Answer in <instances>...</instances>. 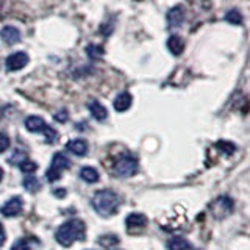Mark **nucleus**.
<instances>
[{
  "mask_svg": "<svg viewBox=\"0 0 250 250\" xmlns=\"http://www.w3.org/2000/svg\"><path fill=\"white\" fill-rule=\"evenodd\" d=\"M225 21L233 23V25H241L242 23V16L238 10H230L229 13L225 14Z\"/></svg>",
  "mask_w": 250,
  "mask_h": 250,
  "instance_id": "21",
  "label": "nucleus"
},
{
  "mask_svg": "<svg viewBox=\"0 0 250 250\" xmlns=\"http://www.w3.org/2000/svg\"><path fill=\"white\" fill-rule=\"evenodd\" d=\"M70 167V161L69 158H66L62 153H57L53 156V160H52V164H50V167L47 169L45 172V177L49 182H57V180L61 178V174H62V170Z\"/></svg>",
  "mask_w": 250,
  "mask_h": 250,
  "instance_id": "4",
  "label": "nucleus"
},
{
  "mask_svg": "<svg viewBox=\"0 0 250 250\" xmlns=\"http://www.w3.org/2000/svg\"><path fill=\"white\" fill-rule=\"evenodd\" d=\"M138 160L131 155H124L121 158H117L114 163V174L121 178H128L131 175H135L138 172Z\"/></svg>",
  "mask_w": 250,
  "mask_h": 250,
  "instance_id": "3",
  "label": "nucleus"
},
{
  "mask_svg": "<svg viewBox=\"0 0 250 250\" xmlns=\"http://www.w3.org/2000/svg\"><path fill=\"white\" fill-rule=\"evenodd\" d=\"M31 247V239L28 238H22V239H18L11 246V250H30Z\"/></svg>",
  "mask_w": 250,
  "mask_h": 250,
  "instance_id": "22",
  "label": "nucleus"
},
{
  "mask_svg": "<svg viewBox=\"0 0 250 250\" xmlns=\"http://www.w3.org/2000/svg\"><path fill=\"white\" fill-rule=\"evenodd\" d=\"M2 178H3V169L0 167V182H2Z\"/></svg>",
  "mask_w": 250,
  "mask_h": 250,
  "instance_id": "29",
  "label": "nucleus"
},
{
  "mask_svg": "<svg viewBox=\"0 0 250 250\" xmlns=\"http://www.w3.org/2000/svg\"><path fill=\"white\" fill-rule=\"evenodd\" d=\"M19 167L22 172H25V174H30V172H35L38 169V164L33 163V161H30V160H23L19 163Z\"/></svg>",
  "mask_w": 250,
  "mask_h": 250,
  "instance_id": "23",
  "label": "nucleus"
},
{
  "mask_svg": "<svg viewBox=\"0 0 250 250\" xmlns=\"http://www.w3.org/2000/svg\"><path fill=\"white\" fill-rule=\"evenodd\" d=\"M23 188H25L27 191L30 192H36L39 189V182H38V178L33 177V175H28L23 178Z\"/></svg>",
  "mask_w": 250,
  "mask_h": 250,
  "instance_id": "19",
  "label": "nucleus"
},
{
  "mask_svg": "<svg viewBox=\"0 0 250 250\" xmlns=\"http://www.w3.org/2000/svg\"><path fill=\"white\" fill-rule=\"evenodd\" d=\"M10 147V138L6 133H0V153H3Z\"/></svg>",
  "mask_w": 250,
  "mask_h": 250,
  "instance_id": "25",
  "label": "nucleus"
},
{
  "mask_svg": "<svg viewBox=\"0 0 250 250\" xmlns=\"http://www.w3.org/2000/svg\"><path fill=\"white\" fill-rule=\"evenodd\" d=\"M99 244L102 247H105V249H111V247L119 244V238H117L116 234L108 233V234H104V236L99 238Z\"/></svg>",
  "mask_w": 250,
  "mask_h": 250,
  "instance_id": "18",
  "label": "nucleus"
},
{
  "mask_svg": "<svg viewBox=\"0 0 250 250\" xmlns=\"http://www.w3.org/2000/svg\"><path fill=\"white\" fill-rule=\"evenodd\" d=\"M233 207H234V203L229 195H221V197H217L213 203H211L209 209H211V214H213L216 219L222 221L224 217L230 216L233 213Z\"/></svg>",
  "mask_w": 250,
  "mask_h": 250,
  "instance_id": "5",
  "label": "nucleus"
},
{
  "mask_svg": "<svg viewBox=\"0 0 250 250\" xmlns=\"http://www.w3.org/2000/svg\"><path fill=\"white\" fill-rule=\"evenodd\" d=\"M55 121H58V122H61V124H64V122L67 121V111H66V109H61L60 113L55 114Z\"/></svg>",
  "mask_w": 250,
  "mask_h": 250,
  "instance_id": "26",
  "label": "nucleus"
},
{
  "mask_svg": "<svg viewBox=\"0 0 250 250\" xmlns=\"http://www.w3.org/2000/svg\"><path fill=\"white\" fill-rule=\"evenodd\" d=\"M0 38L6 45H14L21 41V31L19 28H16L13 25H6L0 31Z\"/></svg>",
  "mask_w": 250,
  "mask_h": 250,
  "instance_id": "9",
  "label": "nucleus"
},
{
  "mask_svg": "<svg viewBox=\"0 0 250 250\" xmlns=\"http://www.w3.org/2000/svg\"><path fill=\"white\" fill-rule=\"evenodd\" d=\"M133 104V97L130 92H121L119 96L114 99V109L119 113L127 111Z\"/></svg>",
  "mask_w": 250,
  "mask_h": 250,
  "instance_id": "11",
  "label": "nucleus"
},
{
  "mask_svg": "<svg viewBox=\"0 0 250 250\" xmlns=\"http://www.w3.org/2000/svg\"><path fill=\"white\" fill-rule=\"evenodd\" d=\"M86 53H88V57L89 58H92V60H96V58H102L104 57V53H105V50H104V47H100V45H88L86 47Z\"/></svg>",
  "mask_w": 250,
  "mask_h": 250,
  "instance_id": "20",
  "label": "nucleus"
},
{
  "mask_svg": "<svg viewBox=\"0 0 250 250\" xmlns=\"http://www.w3.org/2000/svg\"><path fill=\"white\" fill-rule=\"evenodd\" d=\"M5 239H6V234H5V229H3V225L0 224V246L3 244L5 242Z\"/></svg>",
  "mask_w": 250,
  "mask_h": 250,
  "instance_id": "27",
  "label": "nucleus"
},
{
  "mask_svg": "<svg viewBox=\"0 0 250 250\" xmlns=\"http://www.w3.org/2000/svg\"><path fill=\"white\" fill-rule=\"evenodd\" d=\"M166 18H167L169 27H172V28L180 27L183 23V21H185V8L182 5H177L174 8H170V10L167 11Z\"/></svg>",
  "mask_w": 250,
  "mask_h": 250,
  "instance_id": "8",
  "label": "nucleus"
},
{
  "mask_svg": "<svg viewBox=\"0 0 250 250\" xmlns=\"http://www.w3.org/2000/svg\"><path fill=\"white\" fill-rule=\"evenodd\" d=\"M86 225L80 219H70L66 221L55 233V239L58 241V244L62 247H70L75 241L84 239Z\"/></svg>",
  "mask_w": 250,
  "mask_h": 250,
  "instance_id": "2",
  "label": "nucleus"
},
{
  "mask_svg": "<svg viewBox=\"0 0 250 250\" xmlns=\"http://www.w3.org/2000/svg\"><path fill=\"white\" fill-rule=\"evenodd\" d=\"M169 250H191V244L182 236H175L167 242Z\"/></svg>",
  "mask_w": 250,
  "mask_h": 250,
  "instance_id": "17",
  "label": "nucleus"
},
{
  "mask_svg": "<svg viewBox=\"0 0 250 250\" xmlns=\"http://www.w3.org/2000/svg\"><path fill=\"white\" fill-rule=\"evenodd\" d=\"M125 225L128 227V229L135 230V229H143V227L147 225V217L144 214L141 213H131L127 216V219H125Z\"/></svg>",
  "mask_w": 250,
  "mask_h": 250,
  "instance_id": "13",
  "label": "nucleus"
},
{
  "mask_svg": "<svg viewBox=\"0 0 250 250\" xmlns=\"http://www.w3.org/2000/svg\"><path fill=\"white\" fill-rule=\"evenodd\" d=\"M67 148L72 153L78 155V156H83L88 153V143L84 139H72L67 143Z\"/></svg>",
  "mask_w": 250,
  "mask_h": 250,
  "instance_id": "15",
  "label": "nucleus"
},
{
  "mask_svg": "<svg viewBox=\"0 0 250 250\" xmlns=\"http://www.w3.org/2000/svg\"><path fill=\"white\" fill-rule=\"evenodd\" d=\"M167 49L174 57H180L185 50V41L183 38H180L178 35H172L167 39Z\"/></svg>",
  "mask_w": 250,
  "mask_h": 250,
  "instance_id": "12",
  "label": "nucleus"
},
{
  "mask_svg": "<svg viewBox=\"0 0 250 250\" xmlns=\"http://www.w3.org/2000/svg\"><path fill=\"white\" fill-rule=\"evenodd\" d=\"M42 135L45 136V141H47L49 144H52L53 141L57 139V131H55V130L50 127V125H47V128H45V131L42 133Z\"/></svg>",
  "mask_w": 250,
  "mask_h": 250,
  "instance_id": "24",
  "label": "nucleus"
},
{
  "mask_svg": "<svg viewBox=\"0 0 250 250\" xmlns=\"http://www.w3.org/2000/svg\"><path fill=\"white\" fill-rule=\"evenodd\" d=\"M88 108H89V111H91V114H92L94 119H97V121H105L106 117H108L106 108H105L104 105H102L100 102H97V100L89 102Z\"/></svg>",
  "mask_w": 250,
  "mask_h": 250,
  "instance_id": "14",
  "label": "nucleus"
},
{
  "mask_svg": "<svg viewBox=\"0 0 250 250\" xmlns=\"http://www.w3.org/2000/svg\"><path fill=\"white\" fill-rule=\"evenodd\" d=\"M80 177L84 180L86 183H96L97 180L100 178L99 170H97V169H94V167H91V166L82 167V169H80Z\"/></svg>",
  "mask_w": 250,
  "mask_h": 250,
  "instance_id": "16",
  "label": "nucleus"
},
{
  "mask_svg": "<svg viewBox=\"0 0 250 250\" xmlns=\"http://www.w3.org/2000/svg\"><path fill=\"white\" fill-rule=\"evenodd\" d=\"M22 207H23V200L19 195H14L10 200H6L2 208H0V213H2L5 217H16L18 214H21L22 211Z\"/></svg>",
  "mask_w": 250,
  "mask_h": 250,
  "instance_id": "7",
  "label": "nucleus"
},
{
  "mask_svg": "<svg viewBox=\"0 0 250 250\" xmlns=\"http://www.w3.org/2000/svg\"><path fill=\"white\" fill-rule=\"evenodd\" d=\"M27 64H28V55L25 52H14L5 60V67L6 70H11V72L21 70Z\"/></svg>",
  "mask_w": 250,
  "mask_h": 250,
  "instance_id": "6",
  "label": "nucleus"
},
{
  "mask_svg": "<svg viewBox=\"0 0 250 250\" xmlns=\"http://www.w3.org/2000/svg\"><path fill=\"white\" fill-rule=\"evenodd\" d=\"M25 128L31 133H44L47 128V124L42 117L39 116H30L25 119Z\"/></svg>",
  "mask_w": 250,
  "mask_h": 250,
  "instance_id": "10",
  "label": "nucleus"
},
{
  "mask_svg": "<svg viewBox=\"0 0 250 250\" xmlns=\"http://www.w3.org/2000/svg\"><path fill=\"white\" fill-rule=\"evenodd\" d=\"M53 194L57 195V197H60V199H64L66 197V189H55Z\"/></svg>",
  "mask_w": 250,
  "mask_h": 250,
  "instance_id": "28",
  "label": "nucleus"
},
{
  "mask_svg": "<svg viewBox=\"0 0 250 250\" xmlns=\"http://www.w3.org/2000/svg\"><path fill=\"white\" fill-rule=\"evenodd\" d=\"M92 208L96 209V213L104 216V217H109L117 213L121 205V195L116 194L111 189H100L94 194V197L91 200Z\"/></svg>",
  "mask_w": 250,
  "mask_h": 250,
  "instance_id": "1",
  "label": "nucleus"
}]
</instances>
